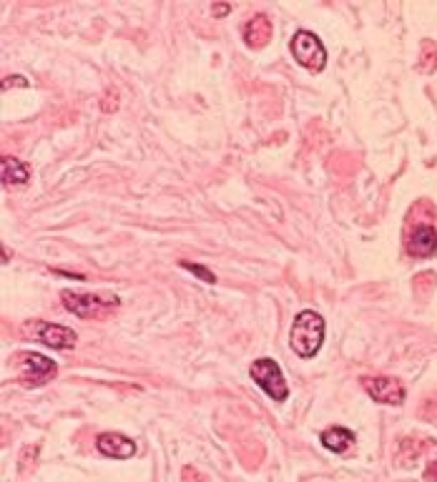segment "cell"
I'll use <instances>...</instances> for the list:
<instances>
[{"label": "cell", "mask_w": 437, "mask_h": 482, "mask_svg": "<svg viewBox=\"0 0 437 482\" xmlns=\"http://www.w3.org/2000/svg\"><path fill=\"white\" fill-rule=\"evenodd\" d=\"M289 48H292L294 61H297L302 68H307V71L319 73L322 68L327 66L324 45H322L319 38H317L314 33H310V30H297L292 43H289Z\"/></svg>", "instance_id": "obj_2"}, {"label": "cell", "mask_w": 437, "mask_h": 482, "mask_svg": "<svg viewBox=\"0 0 437 482\" xmlns=\"http://www.w3.org/2000/svg\"><path fill=\"white\" fill-rule=\"evenodd\" d=\"M324 342V319L317 311L305 309L299 311L292 321V332H289V344L299 357H314Z\"/></svg>", "instance_id": "obj_1"}, {"label": "cell", "mask_w": 437, "mask_h": 482, "mask_svg": "<svg viewBox=\"0 0 437 482\" xmlns=\"http://www.w3.org/2000/svg\"><path fill=\"white\" fill-rule=\"evenodd\" d=\"M35 452H38V447H25V449H23V454H21V472H28V467L33 470Z\"/></svg>", "instance_id": "obj_14"}, {"label": "cell", "mask_w": 437, "mask_h": 482, "mask_svg": "<svg viewBox=\"0 0 437 482\" xmlns=\"http://www.w3.org/2000/svg\"><path fill=\"white\" fill-rule=\"evenodd\" d=\"M96 447H98L101 454L106 457H116V460H128L136 454V442L118 432H103L98 440H96Z\"/></svg>", "instance_id": "obj_8"}, {"label": "cell", "mask_w": 437, "mask_h": 482, "mask_svg": "<svg viewBox=\"0 0 437 482\" xmlns=\"http://www.w3.org/2000/svg\"><path fill=\"white\" fill-rule=\"evenodd\" d=\"M53 374H56V362L53 360L38 355V352H30V355L23 357V379L28 384H43Z\"/></svg>", "instance_id": "obj_6"}, {"label": "cell", "mask_w": 437, "mask_h": 482, "mask_svg": "<svg viewBox=\"0 0 437 482\" xmlns=\"http://www.w3.org/2000/svg\"><path fill=\"white\" fill-rule=\"evenodd\" d=\"M362 384H365L367 394H370L375 402H380V405L397 407L404 402V387L402 382L395 377H365Z\"/></svg>", "instance_id": "obj_5"}, {"label": "cell", "mask_w": 437, "mask_h": 482, "mask_svg": "<svg viewBox=\"0 0 437 482\" xmlns=\"http://www.w3.org/2000/svg\"><path fill=\"white\" fill-rule=\"evenodd\" d=\"M229 11H232V6H216L214 8V16H227Z\"/></svg>", "instance_id": "obj_18"}, {"label": "cell", "mask_w": 437, "mask_h": 482, "mask_svg": "<svg viewBox=\"0 0 437 482\" xmlns=\"http://www.w3.org/2000/svg\"><path fill=\"white\" fill-rule=\"evenodd\" d=\"M354 442V435L344 427H332V430H324L322 432V444L332 452H347L349 444Z\"/></svg>", "instance_id": "obj_12"}, {"label": "cell", "mask_w": 437, "mask_h": 482, "mask_svg": "<svg viewBox=\"0 0 437 482\" xmlns=\"http://www.w3.org/2000/svg\"><path fill=\"white\" fill-rule=\"evenodd\" d=\"M38 339L48 344L50 350H73L76 347V332L61 324H40L38 327Z\"/></svg>", "instance_id": "obj_9"}, {"label": "cell", "mask_w": 437, "mask_h": 482, "mask_svg": "<svg viewBox=\"0 0 437 482\" xmlns=\"http://www.w3.org/2000/svg\"><path fill=\"white\" fill-rule=\"evenodd\" d=\"M63 306L68 311H73L76 316H84V319H98V316L108 314L111 309L118 306L116 297H101V294H76V292H63L61 294Z\"/></svg>", "instance_id": "obj_3"}, {"label": "cell", "mask_w": 437, "mask_h": 482, "mask_svg": "<svg viewBox=\"0 0 437 482\" xmlns=\"http://www.w3.org/2000/svg\"><path fill=\"white\" fill-rule=\"evenodd\" d=\"M271 38V21L269 16L264 13H256L254 18L246 21L244 25V43L249 45V48H264Z\"/></svg>", "instance_id": "obj_10"}, {"label": "cell", "mask_w": 437, "mask_h": 482, "mask_svg": "<svg viewBox=\"0 0 437 482\" xmlns=\"http://www.w3.org/2000/svg\"><path fill=\"white\" fill-rule=\"evenodd\" d=\"M251 379L269 394L274 402H284L289 394V387L284 382V374L274 360H256L251 365Z\"/></svg>", "instance_id": "obj_4"}, {"label": "cell", "mask_w": 437, "mask_h": 482, "mask_svg": "<svg viewBox=\"0 0 437 482\" xmlns=\"http://www.w3.org/2000/svg\"><path fill=\"white\" fill-rule=\"evenodd\" d=\"M11 86H21V88H25L28 86V81L23 76H13V78H3V91H8Z\"/></svg>", "instance_id": "obj_16"}, {"label": "cell", "mask_w": 437, "mask_h": 482, "mask_svg": "<svg viewBox=\"0 0 437 482\" xmlns=\"http://www.w3.org/2000/svg\"><path fill=\"white\" fill-rule=\"evenodd\" d=\"M181 477H183V482H206V477L201 475L196 467H183Z\"/></svg>", "instance_id": "obj_15"}, {"label": "cell", "mask_w": 437, "mask_h": 482, "mask_svg": "<svg viewBox=\"0 0 437 482\" xmlns=\"http://www.w3.org/2000/svg\"><path fill=\"white\" fill-rule=\"evenodd\" d=\"M425 482H437V462H432L425 470Z\"/></svg>", "instance_id": "obj_17"}, {"label": "cell", "mask_w": 437, "mask_h": 482, "mask_svg": "<svg viewBox=\"0 0 437 482\" xmlns=\"http://www.w3.org/2000/svg\"><path fill=\"white\" fill-rule=\"evenodd\" d=\"M178 264L186 269V272H191L194 277H199V279H204L206 284H214L216 282V277H214V272L211 269H206V266H201V264H194V261H178Z\"/></svg>", "instance_id": "obj_13"}, {"label": "cell", "mask_w": 437, "mask_h": 482, "mask_svg": "<svg viewBox=\"0 0 437 482\" xmlns=\"http://www.w3.org/2000/svg\"><path fill=\"white\" fill-rule=\"evenodd\" d=\"M0 178H3L6 186H23V183H28L30 168L23 161L13 159V156H3V161H0Z\"/></svg>", "instance_id": "obj_11"}, {"label": "cell", "mask_w": 437, "mask_h": 482, "mask_svg": "<svg viewBox=\"0 0 437 482\" xmlns=\"http://www.w3.org/2000/svg\"><path fill=\"white\" fill-rule=\"evenodd\" d=\"M407 251L417 259H427L437 251V231L430 224H420V226L412 229L407 241Z\"/></svg>", "instance_id": "obj_7"}]
</instances>
